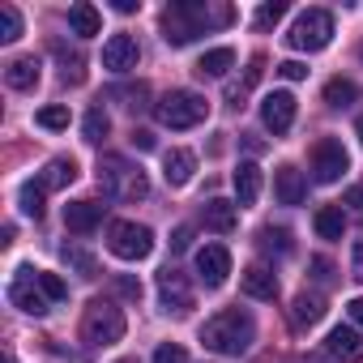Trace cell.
I'll return each instance as SVG.
<instances>
[{
	"mask_svg": "<svg viewBox=\"0 0 363 363\" xmlns=\"http://www.w3.org/2000/svg\"><path fill=\"white\" fill-rule=\"evenodd\" d=\"M235 18V9L227 5H197V0H175V5H167L162 13V39L171 48H184L193 43L197 35H206L210 26H227Z\"/></svg>",
	"mask_w": 363,
	"mask_h": 363,
	"instance_id": "1",
	"label": "cell"
},
{
	"mask_svg": "<svg viewBox=\"0 0 363 363\" xmlns=\"http://www.w3.org/2000/svg\"><path fill=\"white\" fill-rule=\"evenodd\" d=\"M252 337H257V325L244 308H227V312H218L201 325V346L214 350V354H227V359L248 354Z\"/></svg>",
	"mask_w": 363,
	"mask_h": 363,
	"instance_id": "2",
	"label": "cell"
},
{
	"mask_svg": "<svg viewBox=\"0 0 363 363\" xmlns=\"http://www.w3.org/2000/svg\"><path fill=\"white\" fill-rule=\"evenodd\" d=\"M99 184H103V193L116 197V201H141V197L150 193L145 171H141L137 162L120 158V154H107V158L99 162Z\"/></svg>",
	"mask_w": 363,
	"mask_h": 363,
	"instance_id": "3",
	"label": "cell"
},
{
	"mask_svg": "<svg viewBox=\"0 0 363 363\" xmlns=\"http://www.w3.org/2000/svg\"><path fill=\"white\" fill-rule=\"evenodd\" d=\"M158 124L167 128H197L206 116H210V99L197 94V90H171L158 107H154Z\"/></svg>",
	"mask_w": 363,
	"mask_h": 363,
	"instance_id": "4",
	"label": "cell"
},
{
	"mask_svg": "<svg viewBox=\"0 0 363 363\" xmlns=\"http://www.w3.org/2000/svg\"><path fill=\"white\" fill-rule=\"evenodd\" d=\"M124 312L111 303V299H94L90 308H86V316H82V337L90 342V346H116L120 337H124Z\"/></svg>",
	"mask_w": 363,
	"mask_h": 363,
	"instance_id": "5",
	"label": "cell"
},
{
	"mask_svg": "<svg viewBox=\"0 0 363 363\" xmlns=\"http://www.w3.org/2000/svg\"><path fill=\"white\" fill-rule=\"evenodd\" d=\"M329 39H333V18L325 9H303L286 35V43L295 52H320V48H329Z\"/></svg>",
	"mask_w": 363,
	"mask_h": 363,
	"instance_id": "6",
	"label": "cell"
},
{
	"mask_svg": "<svg viewBox=\"0 0 363 363\" xmlns=\"http://www.w3.org/2000/svg\"><path fill=\"white\" fill-rule=\"evenodd\" d=\"M107 248L120 257V261H145L154 252V231L141 227V223H111L107 227Z\"/></svg>",
	"mask_w": 363,
	"mask_h": 363,
	"instance_id": "7",
	"label": "cell"
},
{
	"mask_svg": "<svg viewBox=\"0 0 363 363\" xmlns=\"http://www.w3.org/2000/svg\"><path fill=\"white\" fill-rule=\"evenodd\" d=\"M350 171V154L337 137H320L312 145V179L316 184H337V179Z\"/></svg>",
	"mask_w": 363,
	"mask_h": 363,
	"instance_id": "8",
	"label": "cell"
},
{
	"mask_svg": "<svg viewBox=\"0 0 363 363\" xmlns=\"http://www.w3.org/2000/svg\"><path fill=\"white\" fill-rule=\"evenodd\" d=\"M9 303L22 308L26 316H43V312H48L52 299L39 291V269H18V274H13V282H9Z\"/></svg>",
	"mask_w": 363,
	"mask_h": 363,
	"instance_id": "9",
	"label": "cell"
},
{
	"mask_svg": "<svg viewBox=\"0 0 363 363\" xmlns=\"http://www.w3.org/2000/svg\"><path fill=\"white\" fill-rule=\"evenodd\" d=\"M261 120H265V128H269L274 137L291 133V124H295V94H291V90H274V94H265V103H261Z\"/></svg>",
	"mask_w": 363,
	"mask_h": 363,
	"instance_id": "10",
	"label": "cell"
},
{
	"mask_svg": "<svg viewBox=\"0 0 363 363\" xmlns=\"http://www.w3.org/2000/svg\"><path fill=\"white\" fill-rule=\"evenodd\" d=\"M158 295H162V308L171 312H184V308H193V286H189V274H179L175 265H167L162 274H158Z\"/></svg>",
	"mask_w": 363,
	"mask_h": 363,
	"instance_id": "11",
	"label": "cell"
},
{
	"mask_svg": "<svg viewBox=\"0 0 363 363\" xmlns=\"http://www.w3.org/2000/svg\"><path fill=\"white\" fill-rule=\"evenodd\" d=\"M197 274H201V282H206L210 291H218V286L227 282V274H231V252H227L223 244H206V248L197 252Z\"/></svg>",
	"mask_w": 363,
	"mask_h": 363,
	"instance_id": "12",
	"label": "cell"
},
{
	"mask_svg": "<svg viewBox=\"0 0 363 363\" xmlns=\"http://www.w3.org/2000/svg\"><path fill=\"white\" fill-rule=\"evenodd\" d=\"M103 69L107 73H128L137 69V39L133 35H111L103 43Z\"/></svg>",
	"mask_w": 363,
	"mask_h": 363,
	"instance_id": "13",
	"label": "cell"
},
{
	"mask_svg": "<svg viewBox=\"0 0 363 363\" xmlns=\"http://www.w3.org/2000/svg\"><path fill=\"white\" fill-rule=\"evenodd\" d=\"M240 291L248 299H261V303H274L278 299V274L269 265H248L244 278H240Z\"/></svg>",
	"mask_w": 363,
	"mask_h": 363,
	"instance_id": "14",
	"label": "cell"
},
{
	"mask_svg": "<svg viewBox=\"0 0 363 363\" xmlns=\"http://www.w3.org/2000/svg\"><path fill=\"white\" fill-rule=\"evenodd\" d=\"M231 184H235V206L240 210L257 206V197H261V167L257 162H240L235 175H231Z\"/></svg>",
	"mask_w": 363,
	"mask_h": 363,
	"instance_id": "15",
	"label": "cell"
},
{
	"mask_svg": "<svg viewBox=\"0 0 363 363\" xmlns=\"http://www.w3.org/2000/svg\"><path fill=\"white\" fill-rule=\"evenodd\" d=\"M193 171H197V154L193 150H171L162 158V179H167L171 189H184L189 179H193Z\"/></svg>",
	"mask_w": 363,
	"mask_h": 363,
	"instance_id": "16",
	"label": "cell"
},
{
	"mask_svg": "<svg viewBox=\"0 0 363 363\" xmlns=\"http://www.w3.org/2000/svg\"><path fill=\"white\" fill-rule=\"evenodd\" d=\"M303 193H308V184H303L299 167H278L274 171V197H278V206H299Z\"/></svg>",
	"mask_w": 363,
	"mask_h": 363,
	"instance_id": "17",
	"label": "cell"
},
{
	"mask_svg": "<svg viewBox=\"0 0 363 363\" xmlns=\"http://www.w3.org/2000/svg\"><path fill=\"white\" fill-rule=\"evenodd\" d=\"M99 223H103V206H99V201H69V206H65V227H69V231L90 235Z\"/></svg>",
	"mask_w": 363,
	"mask_h": 363,
	"instance_id": "18",
	"label": "cell"
},
{
	"mask_svg": "<svg viewBox=\"0 0 363 363\" xmlns=\"http://www.w3.org/2000/svg\"><path fill=\"white\" fill-rule=\"evenodd\" d=\"M329 354L342 359V363H359V359H363V333L350 329V325H337V329L329 333Z\"/></svg>",
	"mask_w": 363,
	"mask_h": 363,
	"instance_id": "19",
	"label": "cell"
},
{
	"mask_svg": "<svg viewBox=\"0 0 363 363\" xmlns=\"http://www.w3.org/2000/svg\"><path fill=\"white\" fill-rule=\"evenodd\" d=\"M201 223L210 227V231H218V235H231L235 231V201H223V197H210L206 206H201Z\"/></svg>",
	"mask_w": 363,
	"mask_h": 363,
	"instance_id": "20",
	"label": "cell"
},
{
	"mask_svg": "<svg viewBox=\"0 0 363 363\" xmlns=\"http://www.w3.org/2000/svg\"><path fill=\"white\" fill-rule=\"evenodd\" d=\"M69 30H73L77 39H94V35L103 30L99 9H94V5H86V0H77V5L69 9Z\"/></svg>",
	"mask_w": 363,
	"mask_h": 363,
	"instance_id": "21",
	"label": "cell"
},
{
	"mask_svg": "<svg viewBox=\"0 0 363 363\" xmlns=\"http://www.w3.org/2000/svg\"><path fill=\"white\" fill-rule=\"evenodd\" d=\"M5 82H9L13 90H35V86H39V60H35V56L9 60V65H5Z\"/></svg>",
	"mask_w": 363,
	"mask_h": 363,
	"instance_id": "22",
	"label": "cell"
},
{
	"mask_svg": "<svg viewBox=\"0 0 363 363\" xmlns=\"http://www.w3.org/2000/svg\"><path fill=\"white\" fill-rule=\"evenodd\" d=\"M320 316H325V295H308V291H299L295 303H291V320H295L299 329H308V325H316Z\"/></svg>",
	"mask_w": 363,
	"mask_h": 363,
	"instance_id": "23",
	"label": "cell"
},
{
	"mask_svg": "<svg viewBox=\"0 0 363 363\" xmlns=\"http://www.w3.org/2000/svg\"><path fill=\"white\" fill-rule=\"evenodd\" d=\"M312 227H316L320 240H342V235H346V214H342V206H325V210H316Z\"/></svg>",
	"mask_w": 363,
	"mask_h": 363,
	"instance_id": "24",
	"label": "cell"
},
{
	"mask_svg": "<svg viewBox=\"0 0 363 363\" xmlns=\"http://www.w3.org/2000/svg\"><path fill=\"white\" fill-rule=\"evenodd\" d=\"M73 179H77V162L73 158H52L43 167V175H39V184L43 189H65V184H73Z\"/></svg>",
	"mask_w": 363,
	"mask_h": 363,
	"instance_id": "25",
	"label": "cell"
},
{
	"mask_svg": "<svg viewBox=\"0 0 363 363\" xmlns=\"http://www.w3.org/2000/svg\"><path fill=\"white\" fill-rule=\"evenodd\" d=\"M231 65H235V52H231V48H214V52H206V56L197 60V73H201V77H227Z\"/></svg>",
	"mask_w": 363,
	"mask_h": 363,
	"instance_id": "26",
	"label": "cell"
},
{
	"mask_svg": "<svg viewBox=\"0 0 363 363\" xmlns=\"http://www.w3.org/2000/svg\"><path fill=\"white\" fill-rule=\"evenodd\" d=\"M325 103H329V107H350V103H359V86H354L350 77H329V82H325Z\"/></svg>",
	"mask_w": 363,
	"mask_h": 363,
	"instance_id": "27",
	"label": "cell"
},
{
	"mask_svg": "<svg viewBox=\"0 0 363 363\" xmlns=\"http://www.w3.org/2000/svg\"><path fill=\"white\" fill-rule=\"evenodd\" d=\"M60 257L69 261V269H77L82 278H99V257L94 252H86L82 244H65L60 248Z\"/></svg>",
	"mask_w": 363,
	"mask_h": 363,
	"instance_id": "28",
	"label": "cell"
},
{
	"mask_svg": "<svg viewBox=\"0 0 363 363\" xmlns=\"http://www.w3.org/2000/svg\"><path fill=\"white\" fill-rule=\"evenodd\" d=\"M43 184H39V179H26V184H22V214L26 218H43Z\"/></svg>",
	"mask_w": 363,
	"mask_h": 363,
	"instance_id": "29",
	"label": "cell"
},
{
	"mask_svg": "<svg viewBox=\"0 0 363 363\" xmlns=\"http://www.w3.org/2000/svg\"><path fill=\"white\" fill-rule=\"evenodd\" d=\"M107 99H124L128 111H141L145 99H150V86H145V82H137V86H116V90H107Z\"/></svg>",
	"mask_w": 363,
	"mask_h": 363,
	"instance_id": "30",
	"label": "cell"
},
{
	"mask_svg": "<svg viewBox=\"0 0 363 363\" xmlns=\"http://www.w3.org/2000/svg\"><path fill=\"white\" fill-rule=\"evenodd\" d=\"M82 133H86V141H103V137L111 133L107 111H103V107H90V111H86V120H82Z\"/></svg>",
	"mask_w": 363,
	"mask_h": 363,
	"instance_id": "31",
	"label": "cell"
},
{
	"mask_svg": "<svg viewBox=\"0 0 363 363\" xmlns=\"http://www.w3.org/2000/svg\"><path fill=\"white\" fill-rule=\"evenodd\" d=\"M22 39V13L13 5H0V43H18Z\"/></svg>",
	"mask_w": 363,
	"mask_h": 363,
	"instance_id": "32",
	"label": "cell"
},
{
	"mask_svg": "<svg viewBox=\"0 0 363 363\" xmlns=\"http://www.w3.org/2000/svg\"><path fill=\"white\" fill-rule=\"evenodd\" d=\"M39 291L52 299V303H60V299H69V282L60 278V274H48V269H39Z\"/></svg>",
	"mask_w": 363,
	"mask_h": 363,
	"instance_id": "33",
	"label": "cell"
},
{
	"mask_svg": "<svg viewBox=\"0 0 363 363\" xmlns=\"http://www.w3.org/2000/svg\"><path fill=\"white\" fill-rule=\"evenodd\" d=\"M261 248H265V252H291L295 244H291V231H282V227H265V231H261Z\"/></svg>",
	"mask_w": 363,
	"mask_h": 363,
	"instance_id": "34",
	"label": "cell"
},
{
	"mask_svg": "<svg viewBox=\"0 0 363 363\" xmlns=\"http://www.w3.org/2000/svg\"><path fill=\"white\" fill-rule=\"evenodd\" d=\"M35 120H39L43 128H69V107H60V103H56V107H43Z\"/></svg>",
	"mask_w": 363,
	"mask_h": 363,
	"instance_id": "35",
	"label": "cell"
},
{
	"mask_svg": "<svg viewBox=\"0 0 363 363\" xmlns=\"http://www.w3.org/2000/svg\"><path fill=\"white\" fill-rule=\"evenodd\" d=\"M282 13H286V5H282V0H274V5H261V9H257V18H252V22H257V30H269Z\"/></svg>",
	"mask_w": 363,
	"mask_h": 363,
	"instance_id": "36",
	"label": "cell"
},
{
	"mask_svg": "<svg viewBox=\"0 0 363 363\" xmlns=\"http://www.w3.org/2000/svg\"><path fill=\"white\" fill-rule=\"evenodd\" d=\"M56 52H60V65H65V69H60L65 86H69V82L77 86V82H82V56H65V48H60V43H56Z\"/></svg>",
	"mask_w": 363,
	"mask_h": 363,
	"instance_id": "37",
	"label": "cell"
},
{
	"mask_svg": "<svg viewBox=\"0 0 363 363\" xmlns=\"http://www.w3.org/2000/svg\"><path fill=\"white\" fill-rule=\"evenodd\" d=\"M154 363H189V350L175 346V342H162V346L154 350Z\"/></svg>",
	"mask_w": 363,
	"mask_h": 363,
	"instance_id": "38",
	"label": "cell"
},
{
	"mask_svg": "<svg viewBox=\"0 0 363 363\" xmlns=\"http://www.w3.org/2000/svg\"><path fill=\"white\" fill-rule=\"evenodd\" d=\"M278 73H282L286 82H303V77H308V65H303V60H282Z\"/></svg>",
	"mask_w": 363,
	"mask_h": 363,
	"instance_id": "39",
	"label": "cell"
},
{
	"mask_svg": "<svg viewBox=\"0 0 363 363\" xmlns=\"http://www.w3.org/2000/svg\"><path fill=\"white\" fill-rule=\"evenodd\" d=\"M189 244H193V227H175L171 231V252H189Z\"/></svg>",
	"mask_w": 363,
	"mask_h": 363,
	"instance_id": "40",
	"label": "cell"
},
{
	"mask_svg": "<svg viewBox=\"0 0 363 363\" xmlns=\"http://www.w3.org/2000/svg\"><path fill=\"white\" fill-rule=\"evenodd\" d=\"M116 295H124V299H141V282L137 278H116Z\"/></svg>",
	"mask_w": 363,
	"mask_h": 363,
	"instance_id": "41",
	"label": "cell"
},
{
	"mask_svg": "<svg viewBox=\"0 0 363 363\" xmlns=\"http://www.w3.org/2000/svg\"><path fill=\"white\" fill-rule=\"evenodd\" d=\"M312 278H316V282H329V278H333V265H329L325 257H312Z\"/></svg>",
	"mask_w": 363,
	"mask_h": 363,
	"instance_id": "42",
	"label": "cell"
},
{
	"mask_svg": "<svg viewBox=\"0 0 363 363\" xmlns=\"http://www.w3.org/2000/svg\"><path fill=\"white\" fill-rule=\"evenodd\" d=\"M342 206H350L354 214H363V184H354V189H350V193L342 197Z\"/></svg>",
	"mask_w": 363,
	"mask_h": 363,
	"instance_id": "43",
	"label": "cell"
},
{
	"mask_svg": "<svg viewBox=\"0 0 363 363\" xmlns=\"http://www.w3.org/2000/svg\"><path fill=\"white\" fill-rule=\"evenodd\" d=\"M133 145H137V150H154V137H150L145 128H137V133H133Z\"/></svg>",
	"mask_w": 363,
	"mask_h": 363,
	"instance_id": "44",
	"label": "cell"
},
{
	"mask_svg": "<svg viewBox=\"0 0 363 363\" xmlns=\"http://www.w3.org/2000/svg\"><path fill=\"white\" fill-rule=\"evenodd\" d=\"M346 312H350V320H354V325H363V295H359V299H350V303H346Z\"/></svg>",
	"mask_w": 363,
	"mask_h": 363,
	"instance_id": "45",
	"label": "cell"
},
{
	"mask_svg": "<svg viewBox=\"0 0 363 363\" xmlns=\"http://www.w3.org/2000/svg\"><path fill=\"white\" fill-rule=\"evenodd\" d=\"M141 0H116V13H137Z\"/></svg>",
	"mask_w": 363,
	"mask_h": 363,
	"instance_id": "46",
	"label": "cell"
},
{
	"mask_svg": "<svg viewBox=\"0 0 363 363\" xmlns=\"http://www.w3.org/2000/svg\"><path fill=\"white\" fill-rule=\"evenodd\" d=\"M354 278H359V282H363V240H359V244H354Z\"/></svg>",
	"mask_w": 363,
	"mask_h": 363,
	"instance_id": "47",
	"label": "cell"
},
{
	"mask_svg": "<svg viewBox=\"0 0 363 363\" xmlns=\"http://www.w3.org/2000/svg\"><path fill=\"white\" fill-rule=\"evenodd\" d=\"M354 133H359V141H363V116H359V120H354Z\"/></svg>",
	"mask_w": 363,
	"mask_h": 363,
	"instance_id": "48",
	"label": "cell"
},
{
	"mask_svg": "<svg viewBox=\"0 0 363 363\" xmlns=\"http://www.w3.org/2000/svg\"><path fill=\"white\" fill-rule=\"evenodd\" d=\"M120 363H137V359H120Z\"/></svg>",
	"mask_w": 363,
	"mask_h": 363,
	"instance_id": "49",
	"label": "cell"
}]
</instances>
